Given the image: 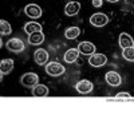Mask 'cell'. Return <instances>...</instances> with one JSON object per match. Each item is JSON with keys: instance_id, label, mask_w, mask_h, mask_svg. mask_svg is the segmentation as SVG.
<instances>
[{"instance_id": "6da1fadb", "label": "cell", "mask_w": 134, "mask_h": 134, "mask_svg": "<svg viewBox=\"0 0 134 134\" xmlns=\"http://www.w3.org/2000/svg\"><path fill=\"white\" fill-rule=\"evenodd\" d=\"M20 83L23 85L24 87L34 88V87L39 83V76H38L35 72H27V74H24V75H21Z\"/></svg>"}, {"instance_id": "7a4b0ae2", "label": "cell", "mask_w": 134, "mask_h": 134, "mask_svg": "<svg viewBox=\"0 0 134 134\" xmlns=\"http://www.w3.org/2000/svg\"><path fill=\"white\" fill-rule=\"evenodd\" d=\"M66 71L64 66L58 63V62H50L48 64H46V72L51 76H59Z\"/></svg>"}, {"instance_id": "3957f363", "label": "cell", "mask_w": 134, "mask_h": 134, "mask_svg": "<svg viewBox=\"0 0 134 134\" xmlns=\"http://www.w3.org/2000/svg\"><path fill=\"white\" fill-rule=\"evenodd\" d=\"M5 47H7L8 51L18 54V52H21L24 50V43H23V40H20L18 38H12L5 43Z\"/></svg>"}, {"instance_id": "277c9868", "label": "cell", "mask_w": 134, "mask_h": 134, "mask_svg": "<svg viewBox=\"0 0 134 134\" xmlns=\"http://www.w3.org/2000/svg\"><path fill=\"white\" fill-rule=\"evenodd\" d=\"M90 23H91L94 27H103V26H106V24L109 23V18H107L105 14L98 12V14L91 15V18H90Z\"/></svg>"}, {"instance_id": "5b68a950", "label": "cell", "mask_w": 134, "mask_h": 134, "mask_svg": "<svg viewBox=\"0 0 134 134\" xmlns=\"http://www.w3.org/2000/svg\"><path fill=\"white\" fill-rule=\"evenodd\" d=\"M24 12L31 19H38V18L42 16V8L38 4H28L24 8Z\"/></svg>"}, {"instance_id": "8992f818", "label": "cell", "mask_w": 134, "mask_h": 134, "mask_svg": "<svg viewBox=\"0 0 134 134\" xmlns=\"http://www.w3.org/2000/svg\"><path fill=\"white\" fill-rule=\"evenodd\" d=\"M75 88H76V91L81 93V94H88V93L93 91L94 86H93V83L90 81L83 79V81H79V82L75 85Z\"/></svg>"}, {"instance_id": "52a82bcc", "label": "cell", "mask_w": 134, "mask_h": 134, "mask_svg": "<svg viewBox=\"0 0 134 134\" xmlns=\"http://www.w3.org/2000/svg\"><path fill=\"white\" fill-rule=\"evenodd\" d=\"M106 62H107V58L103 54H93V55H90V59H88V63H90L93 67L105 66Z\"/></svg>"}, {"instance_id": "ba28073f", "label": "cell", "mask_w": 134, "mask_h": 134, "mask_svg": "<svg viewBox=\"0 0 134 134\" xmlns=\"http://www.w3.org/2000/svg\"><path fill=\"white\" fill-rule=\"evenodd\" d=\"M105 79H106L107 85L113 86V87H117V86H119V85L122 83L121 75H119L118 72H115V71H109V72L106 74V76H105Z\"/></svg>"}, {"instance_id": "9c48e42d", "label": "cell", "mask_w": 134, "mask_h": 134, "mask_svg": "<svg viewBox=\"0 0 134 134\" xmlns=\"http://www.w3.org/2000/svg\"><path fill=\"white\" fill-rule=\"evenodd\" d=\"M78 50L82 55H93L95 54V46L91 42H81L78 44Z\"/></svg>"}, {"instance_id": "30bf717a", "label": "cell", "mask_w": 134, "mask_h": 134, "mask_svg": "<svg viewBox=\"0 0 134 134\" xmlns=\"http://www.w3.org/2000/svg\"><path fill=\"white\" fill-rule=\"evenodd\" d=\"M79 11H81V3L78 2H70L64 7V14L67 16H75Z\"/></svg>"}, {"instance_id": "8fae6325", "label": "cell", "mask_w": 134, "mask_h": 134, "mask_svg": "<svg viewBox=\"0 0 134 134\" xmlns=\"http://www.w3.org/2000/svg\"><path fill=\"white\" fill-rule=\"evenodd\" d=\"M34 58H35V62L38 64H46L47 60H48V54H47L46 50L39 48V50H36L35 52H34Z\"/></svg>"}, {"instance_id": "7c38bea8", "label": "cell", "mask_w": 134, "mask_h": 134, "mask_svg": "<svg viewBox=\"0 0 134 134\" xmlns=\"http://www.w3.org/2000/svg\"><path fill=\"white\" fill-rule=\"evenodd\" d=\"M119 46L122 47V50L127 48V47H133L134 46V40H133V38L129 35V34L122 32L119 35Z\"/></svg>"}, {"instance_id": "4fadbf2b", "label": "cell", "mask_w": 134, "mask_h": 134, "mask_svg": "<svg viewBox=\"0 0 134 134\" xmlns=\"http://www.w3.org/2000/svg\"><path fill=\"white\" fill-rule=\"evenodd\" d=\"M14 69V60L12 59H3L0 62V74L2 75H7L8 72H11Z\"/></svg>"}, {"instance_id": "5bb4252c", "label": "cell", "mask_w": 134, "mask_h": 134, "mask_svg": "<svg viewBox=\"0 0 134 134\" xmlns=\"http://www.w3.org/2000/svg\"><path fill=\"white\" fill-rule=\"evenodd\" d=\"M79 50L78 48H70V50H67L66 54H64V62L66 63H74L78 57H79Z\"/></svg>"}, {"instance_id": "9a60e30c", "label": "cell", "mask_w": 134, "mask_h": 134, "mask_svg": "<svg viewBox=\"0 0 134 134\" xmlns=\"http://www.w3.org/2000/svg\"><path fill=\"white\" fill-rule=\"evenodd\" d=\"M44 42V35L43 32H34L28 36V43L32 44V46H38V44H42Z\"/></svg>"}, {"instance_id": "2e32d148", "label": "cell", "mask_w": 134, "mask_h": 134, "mask_svg": "<svg viewBox=\"0 0 134 134\" xmlns=\"http://www.w3.org/2000/svg\"><path fill=\"white\" fill-rule=\"evenodd\" d=\"M32 95L34 97H47L48 95V87L44 85H36L35 87L32 88Z\"/></svg>"}, {"instance_id": "e0dca14e", "label": "cell", "mask_w": 134, "mask_h": 134, "mask_svg": "<svg viewBox=\"0 0 134 134\" xmlns=\"http://www.w3.org/2000/svg\"><path fill=\"white\" fill-rule=\"evenodd\" d=\"M24 31L28 34V35H31V34H34V32H40L42 31V24L36 23V21H28V23L24 26Z\"/></svg>"}, {"instance_id": "ac0fdd59", "label": "cell", "mask_w": 134, "mask_h": 134, "mask_svg": "<svg viewBox=\"0 0 134 134\" xmlns=\"http://www.w3.org/2000/svg\"><path fill=\"white\" fill-rule=\"evenodd\" d=\"M79 34H81V30L78 28V27H70V28H67V30H66L64 36H66L67 39L72 40V39H76L78 36H79Z\"/></svg>"}, {"instance_id": "d6986e66", "label": "cell", "mask_w": 134, "mask_h": 134, "mask_svg": "<svg viewBox=\"0 0 134 134\" xmlns=\"http://www.w3.org/2000/svg\"><path fill=\"white\" fill-rule=\"evenodd\" d=\"M11 32H12L11 24L8 23L7 20L2 19V20H0V34H2V35H9Z\"/></svg>"}, {"instance_id": "ffe728a7", "label": "cell", "mask_w": 134, "mask_h": 134, "mask_svg": "<svg viewBox=\"0 0 134 134\" xmlns=\"http://www.w3.org/2000/svg\"><path fill=\"white\" fill-rule=\"evenodd\" d=\"M122 57H124V59H125V60H127V62H134V47L124 48Z\"/></svg>"}, {"instance_id": "44dd1931", "label": "cell", "mask_w": 134, "mask_h": 134, "mask_svg": "<svg viewBox=\"0 0 134 134\" xmlns=\"http://www.w3.org/2000/svg\"><path fill=\"white\" fill-rule=\"evenodd\" d=\"M115 98H117V99H129V98H131V97H130L129 93H118V94L115 95Z\"/></svg>"}, {"instance_id": "7402d4cb", "label": "cell", "mask_w": 134, "mask_h": 134, "mask_svg": "<svg viewBox=\"0 0 134 134\" xmlns=\"http://www.w3.org/2000/svg\"><path fill=\"white\" fill-rule=\"evenodd\" d=\"M102 2L103 0H93V7H95V8L102 7Z\"/></svg>"}, {"instance_id": "603a6c76", "label": "cell", "mask_w": 134, "mask_h": 134, "mask_svg": "<svg viewBox=\"0 0 134 134\" xmlns=\"http://www.w3.org/2000/svg\"><path fill=\"white\" fill-rule=\"evenodd\" d=\"M109 3H117V2H119V0H107Z\"/></svg>"}]
</instances>
